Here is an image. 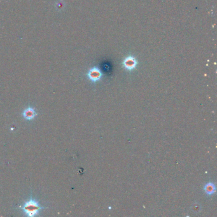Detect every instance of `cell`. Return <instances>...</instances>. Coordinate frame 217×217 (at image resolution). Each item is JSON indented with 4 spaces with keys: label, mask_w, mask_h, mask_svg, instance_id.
<instances>
[{
    "label": "cell",
    "mask_w": 217,
    "mask_h": 217,
    "mask_svg": "<svg viewBox=\"0 0 217 217\" xmlns=\"http://www.w3.org/2000/svg\"><path fill=\"white\" fill-rule=\"evenodd\" d=\"M138 62L136 58L132 56L126 57L122 61L123 67L128 71H132L137 67Z\"/></svg>",
    "instance_id": "obj_3"
},
{
    "label": "cell",
    "mask_w": 217,
    "mask_h": 217,
    "mask_svg": "<svg viewBox=\"0 0 217 217\" xmlns=\"http://www.w3.org/2000/svg\"><path fill=\"white\" fill-rule=\"evenodd\" d=\"M216 190V187L215 183L208 182L204 187V191L207 195H211L214 194Z\"/></svg>",
    "instance_id": "obj_5"
},
{
    "label": "cell",
    "mask_w": 217,
    "mask_h": 217,
    "mask_svg": "<svg viewBox=\"0 0 217 217\" xmlns=\"http://www.w3.org/2000/svg\"><path fill=\"white\" fill-rule=\"evenodd\" d=\"M22 115L25 119L31 120L36 117V116L37 115V113L33 108L28 107L23 111Z\"/></svg>",
    "instance_id": "obj_4"
},
{
    "label": "cell",
    "mask_w": 217,
    "mask_h": 217,
    "mask_svg": "<svg viewBox=\"0 0 217 217\" xmlns=\"http://www.w3.org/2000/svg\"><path fill=\"white\" fill-rule=\"evenodd\" d=\"M20 208L26 215L33 217L38 214L41 210L44 209V207L41 206L36 200L31 198L29 201L25 202Z\"/></svg>",
    "instance_id": "obj_1"
},
{
    "label": "cell",
    "mask_w": 217,
    "mask_h": 217,
    "mask_svg": "<svg viewBox=\"0 0 217 217\" xmlns=\"http://www.w3.org/2000/svg\"><path fill=\"white\" fill-rule=\"evenodd\" d=\"M87 76L92 82L95 83L99 82L102 78L103 73L99 68L93 67L88 71Z\"/></svg>",
    "instance_id": "obj_2"
}]
</instances>
